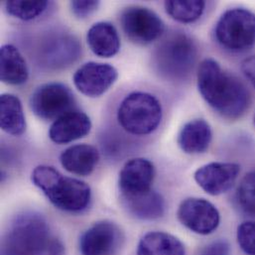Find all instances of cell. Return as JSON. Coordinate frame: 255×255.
Wrapping results in <instances>:
<instances>
[{"mask_svg": "<svg viewBox=\"0 0 255 255\" xmlns=\"http://www.w3.org/2000/svg\"><path fill=\"white\" fill-rule=\"evenodd\" d=\"M198 89L206 103L227 120L241 119L250 108L251 95L246 86L214 59L200 64Z\"/></svg>", "mask_w": 255, "mask_h": 255, "instance_id": "obj_1", "label": "cell"}, {"mask_svg": "<svg viewBox=\"0 0 255 255\" xmlns=\"http://www.w3.org/2000/svg\"><path fill=\"white\" fill-rule=\"evenodd\" d=\"M32 182L59 210L79 213L88 208L92 198L90 186L81 180L64 176L54 167L41 165L31 176Z\"/></svg>", "mask_w": 255, "mask_h": 255, "instance_id": "obj_2", "label": "cell"}, {"mask_svg": "<svg viewBox=\"0 0 255 255\" xmlns=\"http://www.w3.org/2000/svg\"><path fill=\"white\" fill-rule=\"evenodd\" d=\"M153 65L166 80L177 82L187 79L194 70L198 49L193 39L184 32H172L156 47Z\"/></svg>", "mask_w": 255, "mask_h": 255, "instance_id": "obj_3", "label": "cell"}, {"mask_svg": "<svg viewBox=\"0 0 255 255\" xmlns=\"http://www.w3.org/2000/svg\"><path fill=\"white\" fill-rule=\"evenodd\" d=\"M49 227L37 214L15 219L1 243V255H48L51 243Z\"/></svg>", "mask_w": 255, "mask_h": 255, "instance_id": "obj_4", "label": "cell"}, {"mask_svg": "<svg viewBox=\"0 0 255 255\" xmlns=\"http://www.w3.org/2000/svg\"><path fill=\"white\" fill-rule=\"evenodd\" d=\"M162 117V106L158 99L143 92L128 95L118 112L121 126L134 135L152 133L161 124Z\"/></svg>", "mask_w": 255, "mask_h": 255, "instance_id": "obj_5", "label": "cell"}, {"mask_svg": "<svg viewBox=\"0 0 255 255\" xmlns=\"http://www.w3.org/2000/svg\"><path fill=\"white\" fill-rule=\"evenodd\" d=\"M218 43L232 52H245L255 45V13L237 7L222 14L216 24Z\"/></svg>", "mask_w": 255, "mask_h": 255, "instance_id": "obj_6", "label": "cell"}, {"mask_svg": "<svg viewBox=\"0 0 255 255\" xmlns=\"http://www.w3.org/2000/svg\"><path fill=\"white\" fill-rule=\"evenodd\" d=\"M33 114L44 121H57L76 110V99L69 87L61 83H49L38 87L30 98Z\"/></svg>", "mask_w": 255, "mask_h": 255, "instance_id": "obj_7", "label": "cell"}, {"mask_svg": "<svg viewBox=\"0 0 255 255\" xmlns=\"http://www.w3.org/2000/svg\"><path fill=\"white\" fill-rule=\"evenodd\" d=\"M123 30L128 39L138 45H148L164 32L162 19L153 10L142 6H129L121 16Z\"/></svg>", "mask_w": 255, "mask_h": 255, "instance_id": "obj_8", "label": "cell"}, {"mask_svg": "<svg viewBox=\"0 0 255 255\" xmlns=\"http://www.w3.org/2000/svg\"><path fill=\"white\" fill-rule=\"evenodd\" d=\"M177 217L184 227L202 236L213 234L221 222L218 209L211 202L200 198L184 200L179 206Z\"/></svg>", "mask_w": 255, "mask_h": 255, "instance_id": "obj_9", "label": "cell"}, {"mask_svg": "<svg viewBox=\"0 0 255 255\" xmlns=\"http://www.w3.org/2000/svg\"><path fill=\"white\" fill-rule=\"evenodd\" d=\"M118 70L105 63L89 62L77 70L74 75L75 87L89 98H98L106 94L117 82Z\"/></svg>", "mask_w": 255, "mask_h": 255, "instance_id": "obj_10", "label": "cell"}, {"mask_svg": "<svg viewBox=\"0 0 255 255\" xmlns=\"http://www.w3.org/2000/svg\"><path fill=\"white\" fill-rule=\"evenodd\" d=\"M123 242L121 229L114 223L103 221L87 230L80 240L83 255H116Z\"/></svg>", "mask_w": 255, "mask_h": 255, "instance_id": "obj_11", "label": "cell"}, {"mask_svg": "<svg viewBox=\"0 0 255 255\" xmlns=\"http://www.w3.org/2000/svg\"><path fill=\"white\" fill-rule=\"evenodd\" d=\"M241 166L231 162H213L195 172L197 184L209 195L219 196L228 192L236 183Z\"/></svg>", "mask_w": 255, "mask_h": 255, "instance_id": "obj_12", "label": "cell"}, {"mask_svg": "<svg viewBox=\"0 0 255 255\" xmlns=\"http://www.w3.org/2000/svg\"><path fill=\"white\" fill-rule=\"evenodd\" d=\"M155 177V168L145 158L129 160L120 173V190L122 196H135L151 190Z\"/></svg>", "mask_w": 255, "mask_h": 255, "instance_id": "obj_13", "label": "cell"}, {"mask_svg": "<svg viewBox=\"0 0 255 255\" xmlns=\"http://www.w3.org/2000/svg\"><path fill=\"white\" fill-rule=\"evenodd\" d=\"M91 129L92 122L89 116L75 110L52 124L49 137L57 144H67L84 138L91 132Z\"/></svg>", "mask_w": 255, "mask_h": 255, "instance_id": "obj_14", "label": "cell"}, {"mask_svg": "<svg viewBox=\"0 0 255 255\" xmlns=\"http://www.w3.org/2000/svg\"><path fill=\"white\" fill-rule=\"evenodd\" d=\"M100 160L98 149L89 144H77L69 147L61 154L62 166L70 173L78 176H89L96 169Z\"/></svg>", "mask_w": 255, "mask_h": 255, "instance_id": "obj_15", "label": "cell"}, {"mask_svg": "<svg viewBox=\"0 0 255 255\" xmlns=\"http://www.w3.org/2000/svg\"><path fill=\"white\" fill-rule=\"evenodd\" d=\"M122 203L128 214L138 220L154 221L165 213L163 197L153 190L135 196H122Z\"/></svg>", "mask_w": 255, "mask_h": 255, "instance_id": "obj_16", "label": "cell"}, {"mask_svg": "<svg viewBox=\"0 0 255 255\" xmlns=\"http://www.w3.org/2000/svg\"><path fill=\"white\" fill-rule=\"evenodd\" d=\"M88 45L99 57L111 58L121 50V38L117 28L109 22L94 24L87 34Z\"/></svg>", "mask_w": 255, "mask_h": 255, "instance_id": "obj_17", "label": "cell"}, {"mask_svg": "<svg viewBox=\"0 0 255 255\" xmlns=\"http://www.w3.org/2000/svg\"><path fill=\"white\" fill-rule=\"evenodd\" d=\"M213 137L211 126L198 119L187 123L179 132L178 144L188 154H200L208 150Z\"/></svg>", "mask_w": 255, "mask_h": 255, "instance_id": "obj_18", "label": "cell"}, {"mask_svg": "<svg viewBox=\"0 0 255 255\" xmlns=\"http://www.w3.org/2000/svg\"><path fill=\"white\" fill-rule=\"evenodd\" d=\"M29 71L19 50L10 44L0 49V78L4 84L20 86L27 82Z\"/></svg>", "mask_w": 255, "mask_h": 255, "instance_id": "obj_19", "label": "cell"}, {"mask_svg": "<svg viewBox=\"0 0 255 255\" xmlns=\"http://www.w3.org/2000/svg\"><path fill=\"white\" fill-rule=\"evenodd\" d=\"M137 255H185V248L181 241L172 235L151 232L140 240Z\"/></svg>", "mask_w": 255, "mask_h": 255, "instance_id": "obj_20", "label": "cell"}, {"mask_svg": "<svg viewBox=\"0 0 255 255\" xmlns=\"http://www.w3.org/2000/svg\"><path fill=\"white\" fill-rule=\"evenodd\" d=\"M0 126L4 132L20 136L26 130V120L22 103L18 97L3 94L0 97Z\"/></svg>", "mask_w": 255, "mask_h": 255, "instance_id": "obj_21", "label": "cell"}, {"mask_svg": "<svg viewBox=\"0 0 255 255\" xmlns=\"http://www.w3.org/2000/svg\"><path fill=\"white\" fill-rule=\"evenodd\" d=\"M166 12L176 21L181 23H193L203 15L206 2L202 0H171L165 2Z\"/></svg>", "mask_w": 255, "mask_h": 255, "instance_id": "obj_22", "label": "cell"}, {"mask_svg": "<svg viewBox=\"0 0 255 255\" xmlns=\"http://www.w3.org/2000/svg\"><path fill=\"white\" fill-rule=\"evenodd\" d=\"M48 7L47 1H23V0H10L5 2V8L9 15L29 21L37 18Z\"/></svg>", "mask_w": 255, "mask_h": 255, "instance_id": "obj_23", "label": "cell"}, {"mask_svg": "<svg viewBox=\"0 0 255 255\" xmlns=\"http://www.w3.org/2000/svg\"><path fill=\"white\" fill-rule=\"evenodd\" d=\"M236 199L246 214L255 217V170L248 173L241 181Z\"/></svg>", "mask_w": 255, "mask_h": 255, "instance_id": "obj_24", "label": "cell"}, {"mask_svg": "<svg viewBox=\"0 0 255 255\" xmlns=\"http://www.w3.org/2000/svg\"><path fill=\"white\" fill-rule=\"evenodd\" d=\"M237 239L242 251L248 255H255V222L248 221L238 228Z\"/></svg>", "mask_w": 255, "mask_h": 255, "instance_id": "obj_25", "label": "cell"}, {"mask_svg": "<svg viewBox=\"0 0 255 255\" xmlns=\"http://www.w3.org/2000/svg\"><path fill=\"white\" fill-rule=\"evenodd\" d=\"M100 1L95 0H76L71 2V8L73 13L79 18H86L93 14L99 7Z\"/></svg>", "mask_w": 255, "mask_h": 255, "instance_id": "obj_26", "label": "cell"}, {"mask_svg": "<svg viewBox=\"0 0 255 255\" xmlns=\"http://www.w3.org/2000/svg\"><path fill=\"white\" fill-rule=\"evenodd\" d=\"M230 245L228 242L221 240L209 245L201 255H229Z\"/></svg>", "mask_w": 255, "mask_h": 255, "instance_id": "obj_27", "label": "cell"}, {"mask_svg": "<svg viewBox=\"0 0 255 255\" xmlns=\"http://www.w3.org/2000/svg\"><path fill=\"white\" fill-rule=\"evenodd\" d=\"M242 71L255 88V55L247 58L242 63Z\"/></svg>", "mask_w": 255, "mask_h": 255, "instance_id": "obj_28", "label": "cell"}, {"mask_svg": "<svg viewBox=\"0 0 255 255\" xmlns=\"http://www.w3.org/2000/svg\"><path fill=\"white\" fill-rule=\"evenodd\" d=\"M48 255H65V247L60 240L52 238L48 249Z\"/></svg>", "mask_w": 255, "mask_h": 255, "instance_id": "obj_29", "label": "cell"}, {"mask_svg": "<svg viewBox=\"0 0 255 255\" xmlns=\"http://www.w3.org/2000/svg\"></svg>", "mask_w": 255, "mask_h": 255, "instance_id": "obj_30", "label": "cell"}]
</instances>
